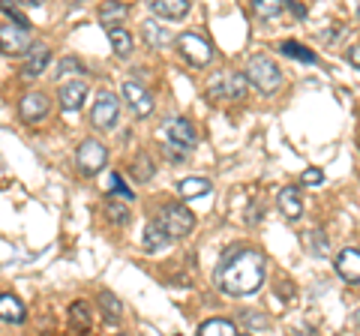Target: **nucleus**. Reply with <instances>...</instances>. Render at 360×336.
<instances>
[{
  "label": "nucleus",
  "instance_id": "obj_18",
  "mask_svg": "<svg viewBox=\"0 0 360 336\" xmlns=\"http://www.w3.org/2000/svg\"><path fill=\"white\" fill-rule=\"evenodd\" d=\"M279 210H283L285 219H300L303 201H300V189L297 186H285L283 193H279Z\"/></svg>",
  "mask_w": 360,
  "mask_h": 336
},
{
  "label": "nucleus",
  "instance_id": "obj_26",
  "mask_svg": "<svg viewBox=\"0 0 360 336\" xmlns=\"http://www.w3.org/2000/svg\"><path fill=\"white\" fill-rule=\"evenodd\" d=\"M127 15H129V6L127 4H103V6H99V18H103L108 27H115V21L127 18Z\"/></svg>",
  "mask_w": 360,
  "mask_h": 336
},
{
  "label": "nucleus",
  "instance_id": "obj_19",
  "mask_svg": "<svg viewBox=\"0 0 360 336\" xmlns=\"http://www.w3.org/2000/svg\"><path fill=\"white\" fill-rule=\"evenodd\" d=\"M172 243V238L165 234V228L160 226V219H150L148 226H144V250L148 252H160L165 246Z\"/></svg>",
  "mask_w": 360,
  "mask_h": 336
},
{
  "label": "nucleus",
  "instance_id": "obj_36",
  "mask_svg": "<svg viewBox=\"0 0 360 336\" xmlns=\"http://www.w3.org/2000/svg\"><path fill=\"white\" fill-rule=\"evenodd\" d=\"M162 153H165V156H168V160H172V162H184V160H186V153H184V150L177 153V150H174V144H165V148H162Z\"/></svg>",
  "mask_w": 360,
  "mask_h": 336
},
{
  "label": "nucleus",
  "instance_id": "obj_13",
  "mask_svg": "<svg viewBox=\"0 0 360 336\" xmlns=\"http://www.w3.org/2000/svg\"><path fill=\"white\" fill-rule=\"evenodd\" d=\"M336 273L345 283H360V250H342L336 255Z\"/></svg>",
  "mask_w": 360,
  "mask_h": 336
},
{
  "label": "nucleus",
  "instance_id": "obj_29",
  "mask_svg": "<svg viewBox=\"0 0 360 336\" xmlns=\"http://www.w3.org/2000/svg\"><path fill=\"white\" fill-rule=\"evenodd\" d=\"M60 75H87V70H84V63L78 58H63L58 63V78Z\"/></svg>",
  "mask_w": 360,
  "mask_h": 336
},
{
  "label": "nucleus",
  "instance_id": "obj_14",
  "mask_svg": "<svg viewBox=\"0 0 360 336\" xmlns=\"http://www.w3.org/2000/svg\"><path fill=\"white\" fill-rule=\"evenodd\" d=\"M148 9L160 18H184L193 9V4L189 0H150Z\"/></svg>",
  "mask_w": 360,
  "mask_h": 336
},
{
  "label": "nucleus",
  "instance_id": "obj_21",
  "mask_svg": "<svg viewBox=\"0 0 360 336\" xmlns=\"http://www.w3.org/2000/svg\"><path fill=\"white\" fill-rule=\"evenodd\" d=\"M198 336H240V333H238V324L229 318H210L198 328Z\"/></svg>",
  "mask_w": 360,
  "mask_h": 336
},
{
  "label": "nucleus",
  "instance_id": "obj_35",
  "mask_svg": "<svg viewBox=\"0 0 360 336\" xmlns=\"http://www.w3.org/2000/svg\"><path fill=\"white\" fill-rule=\"evenodd\" d=\"M243 324H250V328H267V321L264 318H258V312H243Z\"/></svg>",
  "mask_w": 360,
  "mask_h": 336
},
{
  "label": "nucleus",
  "instance_id": "obj_31",
  "mask_svg": "<svg viewBox=\"0 0 360 336\" xmlns=\"http://www.w3.org/2000/svg\"><path fill=\"white\" fill-rule=\"evenodd\" d=\"M307 240H309V252H312V255H324V252H328V238H324L319 228H312V231L307 234Z\"/></svg>",
  "mask_w": 360,
  "mask_h": 336
},
{
  "label": "nucleus",
  "instance_id": "obj_2",
  "mask_svg": "<svg viewBox=\"0 0 360 336\" xmlns=\"http://www.w3.org/2000/svg\"><path fill=\"white\" fill-rule=\"evenodd\" d=\"M246 78L258 87L262 93H276L279 84H283V72H279V66L267 58V54H255V58H250V63H246Z\"/></svg>",
  "mask_w": 360,
  "mask_h": 336
},
{
  "label": "nucleus",
  "instance_id": "obj_10",
  "mask_svg": "<svg viewBox=\"0 0 360 336\" xmlns=\"http://www.w3.org/2000/svg\"><path fill=\"white\" fill-rule=\"evenodd\" d=\"M123 99H127V105L132 108L135 117H148L153 111V99H150V93L144 91L139 82H127V84H123Z\"/></svg>",
  "mask_w": 360,
  "mask_h": 336
},
{
  "label": "nucleus",
  "instance_id": "obj_32",
  "mask_svg": "<svg viewBox=\"0 0 360 336\" xmlns=\"http://www.w3.org/2000/svg\"><path fill=\"white\" fill-rule=\"evenodd\" d=\"M108 189H111L115 195H120L123 201H132V198H135V195H132V189L120 181V174H111V177H108Z\"/></svg>",
  "mask_w": 360,
  "mask_h": 336
},
{
  "label": "nucleus",
  "instance_id": "obj_5",
  "mask_svg": "<svg viewBox=\"0 0 360 336\" xmlns=\"http://www.w3.org/2000/svg\"><path fill=\"white\" fill-rule=\"evenodd\" d=\"M246 87H250L246 75H240V72H217L210 78V84H207V93L213 99H243Z\"/></svg>",
  "mask_w": 360,
  "mask_h": 336
},
{
  "label": "nucleus",
  "instance_id": "obj_1",
  "mask_svg": "<svg viewBox=\"0 0 360 336\" xmlns=\"http://www.w3.org/2000/svg\"><path fill=\"white\" fill-rule=\"evenodd\" d=\"M217 283L231 297L255 295L264 283V255L250 246H231L217 267Z\"/></svg>",
  "mask_w": 360,
  "mask_h": 336
},
{
  "label": "nucleus",
  "instance_id": "obj_12",
  "mask_svg": "<svg viewBox=\"0 0 360 336\" xmlns=\"http://www.w3.org/2000/svg\"><path fill=\"white\" fill-rule=\"evenodd\" d=\"M49 60H51V49H49V46H33V49L27 51L25 63H21V75H25V78L42 75V70L49 66Z\"/></svg>",
  "mask_w": 360,
  "mask_h": 336
},
{
  "label": "nucleus",
  "instance_id": "obj_11",
  "mask_svg": "<svg viewBox=\"0 0 360 336\" xmlns=\"http://www.w3.org/2000/svg\"><path fill=\"white\" fill-rule=\"evenodd\" d=\"M165 132H168V138H172L174 148H195V141H198L193 123L184 120V117L168 120V123H165Z\"/></svg>",
  "mask_w": 360,
  "mask_h": 336
},
{
  "label": "nucleus",
  "instance_id": "obj_33",
  "mask_svg": "<svg viewBox=\"0 0 360 336\" xmlns=\"http://www.w3.org/2000/svg\"><path fill=\"white\" fill-rule=\"evenodd\" d=\"M324 181V174L319 172V168H307V172H303V183L307 186H319Z\"/></svg>",
  "mask_w": 360,
  "mask_h": 336
},
{
  "label": "nucleus",
  "instance_id": "obj_20",
  "mask_svg": "<svg viewBox=\"0 0 360 336\" xmlns=\"http://www.w3.org/2000/svg\"><path fill=\"white\" fill-rule=\"evenodd\" d=\"M70 328L75 336H87L90 333V306L84 300H75L70 306Z\"/></svg>",
  "mask_w": 360,
  "mask_h": 336
},
{
  "label": "nucleus",
  "instance_id": "obj_23",
  "mask_svg": "<svg viewBox=\"0 0 360 336\" xmlns=\"http://www.w3.org/2000/svg\"><path fill=\"white\" fill-rule=\"evenodd\" d=\"M141 30H144V39H148L150 49H165L168 42H172V33H168L162 25H156V21H144Z\"/></svg>",
  "mask_w": 360,
  "mask_h": 336
},
{
  "label": "nucleus",
  "instance_id": "obj_9",
  "mask_svg": "<svg viewBox=\"0 0 360 336\" xmlns=\"http://www.w3.org/2000/svg\"><path fill=\"white\" fill-rule=\"evenodd\" d=\"M49 111H51V103L45 93H25L18 103V115L25 123H39L49 117Z\"/></svg>",
  "mask_w": 360,
  "mask_h": 336
},
{
  "label": "nucleus",
  "instance_id": "obj_34",
  "mask_svg": "<svg viewBox=\"0 0 360 336\" xmlns=\"http://www.w3.org/2000/svg\"><path fill=\"white\" fill-rule=\"evenodd\" d=\"M285 9H288V13L295 15V18H307V6H303L300 0H285Z\"/></svg>",
  "mask_w": 360,
  "mask_h": 336
},
{
  "label": "nucleus",
  "instance_id": "obj_7",
  "mask_svg": "<svg viewBox=\"0 0 360 336\" xmlns=\"http://www.w3.org/2000/svg\"><path fill=\"white\" fill-rule=\"evenodd\" d=\"M177 49L193 66H207L213 60V46L205 37H198V33H180Z\"/></svg>",
  "mask_w": 360,
  "mask_h": 336
},
{
  "label": "nucleus",
  "instance_id": "obj_24",
  "mask_svg": "<svg viewBox=\"0 0 360 336\" xmlns=\"http://www.w3.org/2000/svg\"><path fill=\"white\" fill-rule=\"evenodd\" d=\"M279 51L283 54H288V58H297V60H303V63H319V58L307 49V46H300V42H295V39H285L283 46H279Z\"/></svg>",
  "mask_w": 360,
  "mask_h": 336
},
{
  "label": "nucleus",
  "instance_id": "obj_39",
  "mask_svg": "<svg viewBox=\"0 0 360 336\" xmlns=\"http://www.w3.org/2000/svg\"><path fill=\"white\" fill-rule=\"evenodd\" d=\"M117 336H123V333H117Z\"/></svg>",
  "mask_w": 360,
  "mask_h": 336
},
{
  "label": "nucleus",
  "instance_id": "obj_15",
  "mask_svg": "<svg viewBox=\"0 0 360 336\" xmlns=\"http://www.w3.org/2000/svg\"><path fill=\"white\" fill-rule=\"evenodd\" d=\"M27 318V312H25V304L15 297V295H0V321H6V324H25Z\"/></svg>",
  "mask_w": 360,
  "mask_h": 336
},
{
  "label": "nucleus",
  "instance_id": "obj_3",
  "mask_svg": "<svg viewBox=\"0 0 360 336\" xmlns=\"http://www.w3.org/2000/svg\"><path fill=\"white\" fill-rule=\"evenodd\" d=\"M75 162H78V172L84 177H94L105 168L108 162V148L99 138H84L78 144V153H75Z\"/></svg>",
  "mask_w": 360,
  "mask_h": 336
},
{
  "label": "nucleus",
  "instance_id": "obj_8",
  "mask_svg": "<svg viewBox=\"0 0 360 336\" xmlns=\"http://www.w3.org/2000/svg\"><path fill=\"white\" fill-rule=\"evenodd\" d=\"M30 46V30L27 27H13V25H4L0 27V51L9 54V58H18V54H27Z\"/></svg>",
  "mask_w": 360,
  "mask_h": 336
},
{
  "label": "nucleus",
  "instance_id": "obj_28",
  "mask_svg": "<svg viewBox=\"0 0 360 336\" xmlns=\"http://www.w3.org/2000/svg\"><path fill=\"white\" fill-rule=\"evenodd\" d=\"M99 306L105 309V318H111V321H117L120 312H123L117 295H111V291H99Z\"/></svg>",
  "mask_w": 360,
  "mask_h": 336
},
{
  "label": "nucleus",
  "instance_id": "obj_38",
  "mask_svg": "<svg viewBox=\"0 0 360 336\" xmlns=\"http://www.w3.org/2000/svg\"><path fill=\"white\" fill-rule=\"evenodd\" d=\"M354 324H357V328H360V309L354 312Z\"/></svg>",
  "mask_w": 360,
  "mask_h": 336
},
{
  "label": "nucleus",
  "instance_id": "obj_22",
  "mask_svg": "<svg viewBox=\"0 0 360 336\" xmlns=\"http://www.w3.org/2000/svg\"><path fill=\"white\" fill-rule=\"evenodd\" d=\"M108 30V42L115 46V54L117 58H129L132 54V33L129 30H123V27H105Z\"/></svg>",
  "mask_w": 360,
  "mask_h": 336
},
{
  "label": "nucleus",
  "instance_id": "obj_16",
  "mask_svg": "<svg viewBox=\"0 0 360 336\" xmlns=\"http://www.w3.org/2000/svg\"><path fill=\"white\" fill-rule=\"evenodd\" d=\"M58 99H60V108H63V111L82 108L84 99H87V84H84V82H70V84H63Z\"/></svg>",
  "mask_w": 360,
  "mask_h": 336
},
{
  "label": "nucleus",
  "instance_id": "obj_27",
  "mask_svg": "<svg viewBox=\"0 0 360 336\" xmlns=\"http://www.w3.org/2000/svg\"><path fill=\"white\" fill-rule=\"evenodd\" d=\"M132 177L135 181H141V183H148L150 177H153V160L148 153H139L135 156V162H132Z\"/></svg>",
  "mask_w": 360,
  "mask_h": 336
},
{
  "label": "nucleus",
  "instance_id": "obj_17",
  "mask_svg": "<svg viewBox=\"0 0 360 336\" xmlns=\"http://www.w3.org/2000/svg\"><path fill=\"white\" fill-rule=\"evenodd\" d=\"M210 181L207 177H184L177 183V195L180 201H193V198H201V195H210Z\"/></svg>",
  "mask_w": 360,
  "mask_h": 336
},
{
  "label": "nucleus",
  "instance_id": "obj_30",
  "mask_svg": "<svg viewBox=\"0 0 360 336\" xmlns=\"http://www.w3.org/2000/svg\"><path fill=\"white\" fill-rule=\"evenodd\" d=\"M105 217L115 222V226H127V222H129V210L123 207V205H115V201H108V205H105Z\"/></svg>",
  "mask_w": 360,
  "mask_h": 336
},
{
  "label": "nucleus",
  "instance_id": "obj_6",
  "mask_svg": "<svg viewBox=\"0 0 360 336\" xmlns=\"http://www.w3.org/2000/svg\"><path fill=\"white\" fill-rule=\"evenodd\" d=\"M117 115H120V99L111 91H99L94 108H90V123L96 129H111L117 123Z\"/></svg>",
  "mask_w": 360,
  "mask_h": 336
},
{
  "label": "nucleus",
  "instance_id": "obj_4",
  "mask_svg": "<svg viewBox=\"0 0 360 336\" xmlns=\"http://www.w3.org/2000/svg\"><path fill=\"white\" fill-rule=\"evenodd\" d=\"M160 226L165 228L168 238H186L189 231L195 228V217H193V210L184 207L177 201V205H165L162 207V214H160Z\"/></svg>",
  "mask_w": 360,
  "mask_h": 336
},
{
  "label": "nucleus",
  "instance_id": "obj_37",
  "mask_svg": "<svg viewBox=\"0 0 360 336\" xmlns=\"http://www.w3.org/2000/svg\"><path fill=\"white\" fill-rule=\"evenodd\" d=\"M348 63H352V66H357V70H360V46L348 49Z\"/></svg>",
  "mask_w": 360,
  "mask_h": 336
},
{
  "label": "nucleus",
  "instance_id": "obj_25",
  "mask_svg": "<svg viewBox=\"0 0 360 336\" xmlns=\"http://www.w3.org/2000/svg\"><path fill=\"white\" fill-rule=\"evenodd\" d=\"M283 9H285V4H279V0H252V13L258 18H279Z\"/></svg>",
  "mask_w": 360,
  "mask_h": 336
}]
</instances>
